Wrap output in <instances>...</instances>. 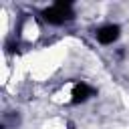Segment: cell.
Wrapping results in <instances>:
<instances>
[{
	"label": "cell",
	"mask_w": 129,
	"mask_h": 129,
	"mask_svg": "<svg viewBox=\"0 0 129 129\" xmlns=\"http://www.w3.org/2000/svg\"><path fill=\"white\" fill-rule=\"evenodd\" d=\"M42 18L52 24V26H60L69 20L75 18V10H73V4L71 2H54L50 4L48 8L42 10Z\"/></svg>",
	"instance_id": "6da1fadb"
},
{
	"label": "cell",
	"mask_w": 129,
	"mask_h": 129,
	"mask_svg": "<svg viewBox=\"0 0 129 129\" xmlns=\"http://www.w3.org/2000/svg\"><path fill=\"white\" fill-rule=\"evenodd\" d=\"M119 36H121V26H119V24H113V22L103 24V26H99V28L95 30V38H97V42H101V44H105V46L117 42Z\"/></svg>",
	"instance_id": "7a4b0ae2"
},
{
	"label": "cell",
	"mask_w": 129,
	"mask_h": 129,
	"mask_svg": "<svg viewBox=\"0 0 129 129\" xmlns=\"http://www.w3.org/2000/svg\"><path fill=\"white\" fill-rule=\"evenodd\" d=\"M95 95V89L93 87H89L87 83H77L75 87H73V99H71V103L73 105H79V103H85L89 97H93Z\"/></svg>",
	"instance_id": "3957f363"
}]
</instances>
